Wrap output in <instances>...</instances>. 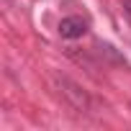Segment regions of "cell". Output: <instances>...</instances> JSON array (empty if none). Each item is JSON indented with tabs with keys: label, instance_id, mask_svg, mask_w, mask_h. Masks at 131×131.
<instances>
[{
	"label": "cell",
	"instance_id": "obj_1",
	"mask_svg": "<svg viewBox=\"0 0 131 131\" xmlns=\"http://www.w3.org/2000/svg\"><path fill=\"white\" fill-rule=\"evenodd\" d=\"M85 31H88V23L77 16H70V18L59 21V34L64 39H80V36H85Z\"/></svg>",
	"mask_w": 131,
	"mask_h": 131
},
{
	"label": "cell",
	"instance_id": "obj_2",
	"mask_svg": "<svg viewBox=\"0 0 131 131\" xmlns=\"http://www.w3.org/2000/svg\"><path fill=\"white\" fill-rule=\"evenodd\" d=\"M123 13H126L128 21H131V0H123Z\"/></svg>",
	"mask_w": 131,
	"mask_h": 131
}]
</instances>
